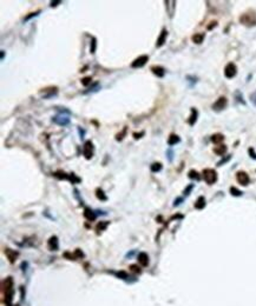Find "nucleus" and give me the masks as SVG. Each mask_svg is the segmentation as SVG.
<instances>
[{
	"label": "nucleus",
	"instance_id": "nucleus-26",
	"mask_svg": "<svg viewBox=\"0 0 256 306\" xmlns=\"http://www.w3.org/2000/svg\"><path fill=\"white\" fill-rule=\"evenodd\" d=\"M96 197L98 198L99 200H103V201L107 200V197L105 195V193H104V191H103L102 188H97V190H96Z\"/></svg>",
	"mask_w": 256,
	"mask_h": 306
},
{
	"label": "nucleus",
	"instance_id": "nucleus-21",
	"mask_svg": "<svg viewBox=\"0 0 256 306\" xmlns=\"http://www.w3.org/2000/svg\"><path fill=\"white\" fill-rule=\"evenodd\" d=\"M227 150H228V147H227V145H224V144H221V145H217L216 147H214V152L217 155H221V157L223 154H226Z\"/></svg>",
	"mask_w": 256,
	"mask_h": 306
},
{
	"label": "nucleus",
	"instance_id": "nucleus-10",
	"mask_svg": "<svg viewBox=\"0 0 256 306\" xmlns=\"http://www.w3.org/2000/svg\"><path fill=\"white\" fill-rule=\"evenodd\" d=\"M52 121L54 124L59 125V126H66L70 124V118L67 116H64V114H58V116L52 118Z\"/></svg>",
	"mask_w": 256,
	"mask_h": 306
},
{
	"label": "nucleus",
	"instance_id": "nucleus-1",
	"mask_svg": "<svg viewBox=\"0 0 256 306\" xmlns=\"http://www.w3.org/2000/svg\"><path fill=\"white\" fill-rule=\"evenodd\" d=\"M3 291H4V296H5V303L7 305L11 304L12 298H13V279L12 277H7L4 281H3Z\"/></svg>",
	"mask_w": 256,
	"mask_h": 306
},
{
	"label": "nucleus",
	"instance_id": "nucleus-7",
	"mask_svg": "<svg viewBox=\"0 0 256 306\" xmlns=\"http://www.w3.org/2000/svg\"><path fill=\"white\" fill-rule=\"evenodd\" d=\"M228 105V99L226 97H219L214 104H212V110L216 111V112H219V111H222L224 110L226 107Z\"/></svg>",
	"mask_w": 256,
	"mask_h": 306
},
{
	"label": "nucleus",
	"instance_id": "nucleus-45",
	"mask_svg": "<svg viewBox=\"0 0 256 306\" xmlns=\"http://www.w3.org/2000/svg\"><path fill=\"white\" fill-rule=\"evenodd\" d=\"M58 4H62V1H51V7H56V6H58Z\"/></svg>",
	"mask_w": 256,
	"mask_h": 306
},
{
	"label": "nucleus",
	"instance_id": "nucleus-35",
	"mask_svg": "<svg viewBox=\"0 0 256 306\" xmlns=\"http://www.w3.org/2000/svg\"><path fill=\"white\" fill-rule=\"evenodd\" d=\"M40 13V11H37V12H32V13H30L28 15H26L25 18H24V21H28L30 19H32V18H34V17H37Z\"/></svg>",
	"mask_w": 256,
	"mask_h": 306
},
{
	"label": "nucleus",
	"instance_id": "nucleus-2",
	"mask_svg": "<svg viewBox=\"0 0 256 306\" xmlns=\"http://www.w3.org/2000/svg\"><path fill=\"white\" fill-rule=\"evenodd\" d=\"M240 23L244 26L251 27L256 25V12L255 11H248L246 13H243L240 17Z\"/></svg>",
	"mask_w": 256,
	"mask_h": 306
},
{
	"label": "nucleus",
	"instance_id": "nucleus-5",
	"mask_svg": "<svg viewBox=\"0 0 256 306\" xmlns=\"http://www.w3.org/2000/svg\"><path fill=\"white\" fill-rule=\"evenodd\" d=\"M83 154L85 157V159L90 160L91 158L93 157V142L91 140H86L84 142V146H83Z\"/></svg>",
	"mask_w": 256,
	"mask_h": 306
},
{
	"label": "nucleus",
	"instance_id": "nucleus-27",
	"mask_svg": "<svg viewBox=\"0 0 256 306\" xmlns=\"http://www.w3.org/2000/svg\"><path fill=\"white\" fill-rule=\"evenodd\" d=\"M126 132H127V127L125 126V127L119 132V133H117L116 134V140L117 141H122L124 138H125V135H126Z\"/></svg>",
	"mask_w": 256,
	"mask_h": 306
},
{
	"label": "nucleus",
	"instance_id": "nucleus-32",
	"mask_svg": "<svg viewBox=\"0 0 256 306\" xmlns=\"http://www.w3.org/2000/svg\"><path fill=\"white\" fill-rule=\"evenodd\" d=\"M234 96H235V98H236V100L239 101V102H241V104H243V105H246V101L243 100V96L241 94V92L240 91H236L235 93H234Z\"/></svg>",
	"mask_w": 256,
	"mask_h": 306
},
{
	"label": "nucleus",
	"instance_id": "nucleus-43",
	"mask_svg": "<svg viewBox=\"0 0 256 306\" xmlns=\"http://www.w3.org/2000/svg\"><path fill=\"white\" fill-rule=\"evenodd\" d=\"M78 132H79V135H80V139H83V138H84V134H85V131H84V130H82L80 127H78Z\"/></svg>",
	"mask_w": 256,
	"mask_h": 306
},
{
	"label": "nucleus",
	"instance_id": "nucleus-9",
	"mask_svg": "<svg viewBox=\"0 0 256 306\" xmlns=\"http://www.w3.org/2000/svg\"><path fill=\"white\" fill-rule=\"evenodd\" d=\"M236 180H237V183L241 184L242 186H247L249 184V182H250V178H249V175H248L247 172L239 171V172L236 173Z\"/></svg>",
	"mask_w": 256,
	"mask_h": 306
},
{
	"label": "nucleus",
	"instance_id": "nucleus-24",
	"mask_svg": "<svg viewBox=\"0 0 256 306\" xmlns=\"http://www.w3.org/2000/svg\"><path fill=\"white\" fill-rule=\"evenodd\" d=\"M205 207V199H204V197H198L197 198V200H196V203H195V208H197V210H203Z\"/></svg>",
	"mask_w": 256,
	"mask_h": 306
},
{
	"label": "nucleus",
	"instance_id": "nucleus-36",
	"mask_svg": "<svg viewBox=\"0 0 256 306\" xmlns=\"http://www.w3.org/2000/svg\"><path fill=\"white\" fill-rule=\"evenodd\" d=\"M230 159H231V154H228L226 158H223L222 160H219V161H218V163H217V166H222L223 164H226L227 161H229Z\"/></svg>",
	"mask_w": 256,
	"mask_h": 306
},
{
	"label": "nucleus",
	"instance_id": "nucleus-11",
	"mask_svg": "<svg viewBox=\"0 0 256 306\" xmlns=\"http://www.w3.org/2000/svg\"><path fill=\"white\" fill-rule=\"evenodd\" d=\"M58 93V87H47V88H43V91H40V94H43V97L45 99L52 98L53 96H56Z\"/></svg>",
	"mask_w": 256,
	"mask_h": 306
},
{
	"label": "nucleus",
	"instance_id": "nucleus-31",
	"mask_svg": "<svg viewBox=\"0 0 256 306\" xmlns=\"http://www.w3.org/2000/svg\"><path fill=\"white\" fill-rule=\"evenodd\" d=\"M230 193H231V195H235V197H241V195L243 194V192H242V191L237 190V188H236V187H234V186H231V187H230Z\"/></svg>",
	"mask_w": 256,
	"mask_h": 306
},
{
	"label": "nucleus",
	"instance_id": "nucleus-46",
	"mask_svg": "<svg viewBox=\"0 0 256 306\" xmlns=\"http://www.w3.org/2000/svg\"><path fill=\"white\" fill-rule=\"evenodd\" d=\"M211 25H209L208 26V30H211L212 27H215V26H217V21H212V23H210Z\"/></svg>",
	"mask_w": 256,
	"mask_h": 306
},
{
	"label": "nucleus",
	"instance_id": "nucleus-34",
	"mask_svg": "<svg viewBox=\"0 0 256 306\" xmlns=\"http://www.w3.org/2000/svg\"><path fill=\"white\" fill-rule=\"evenodd\" d=\"M80 83H82L83 86H89V85H91V83H92V78H91V77H85V78H83L80 80Z\"/></svg>",
	"mask_w": 256,
	"mask_h": 306
},
{
	"label": "nucleus",
	"instance_id": "nucleus-16",
	"mask_svg": "<svg viewBox=\"0 0 256 306\" xmlns=\"http://www.w3.org/2000/svg\"><path fill=\"white\" fill-rule=\"evenodd\" d=\"M5 254L7 257V259L10 260V263H14L17 257H18V252L17 251H13L11 248H5Z\"/></svg>",
	"mask_w": 256,
	"mask_h": 306
},
{
	"label": "nucleus",
	"instance_id": "nucleus-4",
	"mask_svg": "<svg viewBox=\"0 0 256 306\" xmlns=\"http://www.w3.org/2000/svg\"><path fill=\"white\" fill-rule=\"evenodd\" d=\"M203 178L208 185H212L217 182V172L212 168H205L203 170Z\"/></svg>",
	"mask_w": 256,
	"mask_h": 306
},
{
	"label": "nucleus",
	"instance_id": "nucleus-15",
	"mask_svg": "<svg viewBox=\"0 0 256 306\" xmlns=\"http://www.w3.org/2000/svg\"><path fill=\"white\" fill-rule=\"evenodd\" d=\"M197 118H198V111L195 109V107H191V114L188 118V124L190 126H194L197 121Z\"/></svg>",
	"mask_w": 256,
	"mask_h": 306
},
{
	"label": "nucleus",
	"instance_id": "nucleus-8",
	"mask_svg": "<svg viewBox=\"0 0 256 306\" xmlns=\"http://www.w3.org/2000/svg\"><path fill=\"white\" fill-rule=\"evenodd\" d=\"M149 61V56L146 54H143V56H139L138 58H136L132 63H131V67L132 68H140L143 66H145V64Z\"/></svg>",
	"mask_w": 256,
	"mask_h": 306
},
{
	"label": "nucleus",
	"instance_id": "nucleus-18",
	"mask_svg": "<svg viewBox=\"0 0 256 306\" xmlns=\"http://www.w3.org/2000/svg\"><path fill=\"white\" fill-rule=\"evenodd\" d=\"M165 8L170 18H172L175 8H176V1H165Z\"/></svg>",
	"mask_w": 256,
	"mask_h": 306
},
{
	"label": "nucleus",
	"instance_id": "nucleus-29",
	"mask_svg": "<svg viewBox=\"0 0 256 306\" xmlns=\"http://www.w3.org/2000/svg\"><path fill=\"white\" fill-rule=\"evenodd\" d=\"M107 226H109V221H100V223H98V224H97V226H96V230H97V232L99 233V232L104 231V230H105Z\"/></svg>",
	"mask_w": 256,
	"mask_h": 306
},
{
	"label": "nucleus",
	"instance_id": "nucleus-12",
	"mask_svg": "<svg viewBox=\"0 0 256 306\" xmlns=\"http://www.w3.org/2000/svg\"><path fill=\"white\" fill-rule=\"evenodd\" d=\"M167 38H168V30H167V28H163V30L161 31L159 37L157 38V41H156V47H157V48L162 47L164 44L167 43Z\"/></svg>",
	"mask_w": 256,
	"mask_h": 306
},
{
	"label": "nucleus",
	"instance_id": "nucleus-28",
	"mask_svg": "<svg viewBox=\"0 0 256 306\" xmlns=\"http://www.w3.org/2000/svg\"><path fill=\"white\" fill-rule=\"evenodd\" d=\"M162 168H163V165H162V163H154V164L151 165V167H150L151 172H154V173L162 171Z\"/></svg>",
	"mask_w": 256,
	"mask_h": 306
},
{
	"label": "nucleus",
	"instance_id": "nucleus-14",
	"mask_svg": "<svg viewBox=\"0 0 256 306\" xmlns=\"http://www.w3.org/2000/svg\"><path fill=\"white\" fill-rule=\"evenodd\" d=\"M150 69H151L152 73H154L156 77H158V78H163L164 76H165V68L162 67V66H158V65L156 66V65H155V66H151Z\"/></svg>",
	"mask_w": 256,
	"mask_h": 306
},
{
	"label": "nucleus",
	"instance_id": "nucleus-30",
	"mask_svg": "<svg viewBox=\"0 0 256 306\" xmlns=\"http://www.w3.org/2000/svg\"><path fill=\"white\" fill-rule=\"evenodd\" d=\"M96 48H97V39L93 37L92 39H91V45H90V52H91V54H95Z\"/></svg>",
	"mask_w": 256,
	"mask_h": 306
},
{
	"label": "nucleus",
	"instance_id": "nucleus-41",
	"mask_svg": "<svg viewBox=\"0 0 256 306\" xmlns=\"http://www.w3.org/2000/svg\"><path fill=\"white\" fill-rule=\"evenodd\" d=\"M132 135H134V138H135L136 140H137V139H140L142 135H144V131H142V132H139V133H134Z\"/></svg>",
	"mask_w": 256,
	"mask_h": 306
},
{
	"label": "nucleus",
	"instance_id": "nucleus-42",
	"mask_svg": "<svg viewBox=\"0 0 256 306\" xmlns=\"http://www.w3.org/2000/svg\"><path fill=\"white\" fill-rule=\"evenodd\" d=\"M167 155H168V159H169V161H172V155H174V152H172L171 150H168V151H167Z\"/></svg>",
	"mask_w": 256,
	"mask_h": 306
},
{
	"label": "nucleus",
	"instance_id": "nucleus-23",
	"mask_svg": "<svg viewBox=\"0 0 256 306\" xmlns=\"http://www.w3.org/2000/svg\"><path fill=\"white\" fill-rule=\"evenodd\" d=\"M224 140V135L222 133H215L211 135V141L216 145H221V142Z\"/></svg>",
	"mask_w": 256,
	"mask_h": 306
},
{
	"label": "nucleus",
	"instance_id": "nucleus-25",
	"mask_svg": "<svg viewBox=\"0 0 256 306\" xmlns=\"http://www.w3.org/2000/svg\"><path fill=\"white\" fill-rule=\"evenodd\" d=\"M188 177L190 178V179H192V180H199L201 179V175H199V173L197 172V171H195V170H190L189 171V173H188Z\"/></svg>",
	"mask_w": 256,
	"mask_h": 306
},
{
	"label": "nucleus",
	"instance_id": "nucleus-38",
	"mask_svg": "<svg viewBox=\"0 0 256 306\" xmlns=\"http://www.w3.org/2000/svg\"><path fill=\"white\" fill-rule=\"evenodd\" d=\"M250 101L253 102V105H254V106H256V91H255V92H253V93L250 94Z\"/></svg>",
	"mask_w": 256,
	"mask_h": 306
},
{
	"label": "nucleus",
	"instance_id": "nucleus-20",
	"mask_svg": "<svg viewBox=\"0 0 256 306\" xmlns=\"http://www.w3.org/2000/svg\"><path fill=\"white\" fill-rule=\"evenodd\" d=\"M204 38H205V34H204V33H195V34L192 35V37H191V40H192L195 44L199 45V44H202V43H203Z\"/></svg>",
	"mask_w": 256,
	"mask_h": 306
},
{
	"label": "nucleus",
	"instance_id": "nucleus-39",
	"mask_svg": "<svg viewBox=\"0 0 256 306\" xmlns=\"http://www.w3.org/2000/svg\"><path fill=\"white\" fill-rule=\"evenodd\" d=\"M248 153H249L250 158H253V159H255V160H256V153H255V151H254V149H253V147H250V149L248 150Z\"/></svg>",
	"mask_w": 256,
	"mask_h": 306
},
{
	"label": "nucleus",
	"instance_id": "nucleus-19",
	"mask_svg": "<svg viewBox=\"0 0 256 306\" xmlns=\"http://www.w3.org/2000/svg\"><path fill=\"white\" fill-rule=\"evenodd\" d=\"M84 217L87 219V220H90V221H92V220H95L96 219V217H97V214L91 210V208H89V207H86L85 210H84Z\"/></svg>",
	"mask_w": 256,
	"mask_h": 306
},
{
	"label": "nucleus",
	"instance_id": "nucleus-44",
	"mask_svg": "<svg viewBox=\"0 0 256 306\" xmlns=\"http://www.w3.org/2000/svg\"><path fill=\"white\" fill-rule=\"evenodd\" d=\"M182 200H183L182 198H177V199L175 200V203H174V206H177V205H179V204L182 203Z\"/></svg>",
	"mask_w": 256,
	"mask_h": 306
},
{
	"label": "nucleus",
	"instance_id": "nucleus-6",
	"mask_svg": "<svg viewBox=\"0 0 256 306\" xmlns=\"http://www.w3.org/2000/svg\"><path fill=\"white\" fill-rule=\"evenodd\" d=\"M237 74V66L234 63H229L224 67V77L228 79H232Z\"/></svg>",
	"mask_w": 256,
	"mask_h": 306
},
{
	"label": "nucleus",
	"instance_id": "nucleus-13",
	"mask_svg": "<svg viewBox=\"0 0 256 306\" xmlns=\"http://www.w3.org/2000/svg\"><path fill=\"white\" fill-rule=\"evenodd\" d=\"M47 247L50 251H58L59 248V241H58V238L56 236H53L48 239V243H47Z\"/></svg>",
	"mask_w": 256,
	"mask_h": 306
},
{
	"label": "nucleus",
	"instance_id": "nucleus-33",
	"mask_svg": "<svg viewBox=\"0 0 256 306\" xmlns=\"http://www.w3.org/2000/svg\"><path fill=\"white\" fill-rule=\"evenodd\" d=\"M99 89V83H95L92 86H91L90 88H89V91H86V92H84V93H91V92H97Z\"/></svg>",
	"mask_w": 256,
	"mask_h": 306
},
{
	"label": "nucleus",
	"instance_id": "nucleus-40",
	"mask_svg": "<svg viewBox=\"0 0 256 306\" xmlns=\"http://www.w3.org/2000/svg\"><path fill=\"white\" fill-rule=\"evenodd\" d=\"M192 188H194V185H192V184H191V185H189V186H188V187L184 190V195H189Z\"/></svg>",
	"mask_w": 256,
	"mask_h": 306
},
{
	"label": "nucleus",
	"instance_id": "nucleus-48",
	"mask_svg": "<svg viewBox=\"0 0 256 306\" xmlns=\"http://www.w3.org/2000/svg\"><path fill=\"white\" fill-rule=\"evenodd\" d=\"M15 306H19V305H15Z\"/></svg>",
	"mask_w": 256,
	"mask_h": 306
},
{
	"label": "nucleus",
	"instance_id": "nucleus-3",
	"mask_svg": "<svg viewBox=\"0 0 256 306\" xmlns=\"http://www.w3.org/2000/svg\"><path fill=\"white\" fill-rule=\"evenodd\" d=\"M54 177H57L58 179H66V180H70L72 184H76V183H79L80 182V178H78L75 173H65L63 171H57V172H54L53 173Z\"/></svg>",
	"mask_w": 256,
	"mask_h": 306
},
{
	"label": "nucleus",
	"instance_id": "nucleus-37",
	"mask_svg": "<svg viewBox=\"0 0 256 306\" xmlns=\"http://www.w3.org/2000/svg\"><path fill=\"white\" fill-rule=\"evenodd\" d=\"M130 270L132 272H135V273H139L140 272V268L138 267V265H131L130 266Z\"/></svg>",
	"mask_w": 256,
	"mask_h": 306
},
{
	"label": "nucleus",
	"instance_id": "nucleus-17",
	"mask_svg": "<svg viewBox=\"0 0 256 306\" xmlns=\"http://www.w3.org/2000/svg\"><path fill=\"white\" fill-rule=\"evenodd\" d=\"M138 263L142 265V266H148L149 265V256L145 253V252H140L138 254Z\"/></svg>",
	"mask_w": 256,
	"mask_h": 306
},
{
	"label": "nucleus",
	"instance_id": "nucleus-22",
	"mask_svg": "<svg viewBox=\"0 0 256 306\" xmlns=\"http://www.w3.org/2000/svg\"><path fill=\"white\" fill-rule=\"evenodd\" d=\"M179 141H181V138H179L177 134L171 133V134L169 135V138H168V145H169V146H174V145H176V144H178Z\"/></svg>",
	"mask_w": 256,
	"mask_h": 306
},
{
	"label": "nucleus",
	"instance_id": "nucleus-47",
	"mask_svg": "<svg viewBox=\"0 0 256 306\" xmlns=\"http://www.w3.org/2000/svg\"><path fill=\"white\" fill-rule=\"evenodd\" d=\"M4 57H5V51H1V60L4 59Z\"/></svg>",
	"mask_w": 256,
	"mask_h": 306
}]
</instances>
